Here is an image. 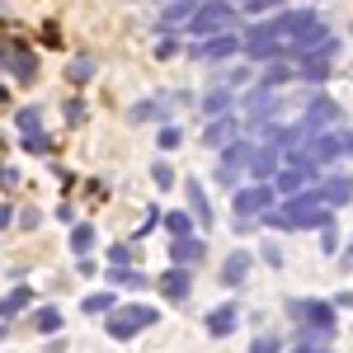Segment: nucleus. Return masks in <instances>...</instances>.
<instances>
[{
	"label": "nucleus",
	"instance_id": "nucleus-11",
	"mask_svg": "<svg viewBox=\"0 0 353 353\" xmlns=\"http://www.w3.org/2000/svg\"><path fill=\"white\" fill-rule=\"evenodd\" d=\"M325 198V208H339V203H349L353 198V179H325V189H316Z\"/></svg>",
	"mask_w": 353,
	"mask_h": 353
},
{
	"label": "nucleus",
	"instance_id": "nucleus-29",
	"mask_svg": "<svg viewBox=\"0 0 353 353\" xmlns=\"http://www.w3.org/2000/svg\"><path fill=\"white\" fill-rule=\"evenodd\" d=\"M19 128H24V132H38V109H24V113H19Z\"/></svg>",
	"mask_w": 353,
	"mask_h": 353
},
{
	"label": "nucleus",
	"instance_id": "nucleus-14",
	"mask_svg": "<svg viewBox=\"0 0 353 353\" xmlns=\"http://www.w3.org/2000/svg\"><path fill=\"white\" fill-rule=\"evenodd\" d=\"M273 165H278V156H273V146H269V151L250 156V165H245V170H250L254 179H273Z\"/></svg>",
	"mask_w": 353,
	"mask_h": 353
},
{
	"label": "nucleus",
	"instance_id": "nucleus-12",
	"mask_svg": "<svg viewBox=\"0 0 353 353\" xmlns=\"http://www.w3.org/2000/svg\"><path fill=\"white\" fill-rule=\"evenodd\" d=\"M245 273H250V254H245V250H236V254L226 259L221 278H226V288H236V283H245Z\"/></svg>",
	"mask_w": 353,
	"mask_h": 353
},
{
	"label": "nucleus",
	"instance_id": "nucleus-10",
	"mask_svg": "<svg viewBox=\"0 0 353 353\" xmlns=\"http://www.w3.org/2000/svg\"><path fill=\"white\" fill-rule=\"evenodd\" d=\"M161 292L170 301H184V297H189V269H170L161 278Z\"/></svg>",
	"mask_w": 353,
	"mask_h": 353
},
{
	"label": "nucleus",
	"instance_id": "nucleus-7",
	"mask_svg": "<svg viewBox=\"0 0 353 353\" xmlns=\"http://www.w3.org/2000/svg\"><path fill=\"white\" fill-rule=\"evenodd\" d=\"M236 321H241V311H236V301H221L217 311H208V334H231L236 330Z\"/></svg>",
	"mask_w": 353,
	"mask_h": 353
},
{
	"label": "nucleus",
	"instance_id": "nucleus-32",
	"mask_svg": "<svg viewBox=\"0 0 353 353\" xmlns=\"http://www.w3.org/2000/svg\"><path fill=\"white\" fill-rule=\"evenodd\" d=\"M5 99H10V94H5V85H0V104H5Z\"/></svg>",
	"mask_w": 353,
	"mask_h": 353
},
{
	"label": "nucleus",
	"instance_id": "nucleus-9",
	"mask_svg": "<svg viewBox=\"0 0 353 353\" xmlns=\"http://www.w3.org/2000/svg\"><path fill=\"white\" fill-rule=\"evenodd\" d=\"M245 165H250V146L236 141V146L226 151V161H221V179H226V184H236V174H241Z\"/></svg>",
	"mask_w": 353,
	"mask_h": 353
},
{
	"label": "nucleus",
	"instance_id": "nucleus-21",
	"mask_svg": "<svg viewBox=\"0 0 353 353\" xmlns=\"http://www.w3.org/2000/svg\"><path fill=\"white\" fill-rule=\"evenodd\" d=\"M189 203H193V212H198V221H212V212H208V193L198 189V179L189 184Z\"/></svg>",
	"mask_w": 353,
	"mask_h": 353
},
{
	"label": "nucleus",
	"instance_id": "nucleus-26",
	"mask_svg": "<svg viewBox=\"0 0 353 353\" xmlns=\"http://www.w3.org/2000/svg\"><path fill=\"white\" fill-rule=\"evenodd\" d=\"M14 71H19V76H33V57H28V48H14Z\"/></svg>",
	"mask_w": 353,
	"mask_h": 353
},
{
	"label": "nucleus",
	"instance_id": "nucleus-13",
	"mask_svg": "<svg viewBox=\"0 0 353 353\" xmlns=\"http://www.w3.org/2000/svg\"><path fill=\"white\" fill-rule=\"evenodd\" d=\"M28 301H33V292H28V288H14L10 297H0V316H5V321H10V316H19Z\"/></svg>",
	"mask_w": 353,
	"mask_h": 353
},
{
	"label": "nucleus",
	"instance_id": "nucleus-4",
	"mask_svg": "<svg viewBox=\"0 0 353 353\" xmlns=\"http://www.w3.org/2000/svg\"><path fill=\"white\" fill-rule=\"evenodd\" d=\"M231 24V10L226 5H203V10H193V33H217V28Z\"/></svg>",
	"mask_w": 353,
	"mask_h": 353
},
{
	"label": "nucleus",
	"instance_id": "nucleus-23",
	"mask_svg": "<svg viewBox=\"0 0 353 353\" xmlns=\"http://www.w3.org/2000/svg\"><path fill=\"white\" fill-rule=\"evenodd\" d=\"M71 245L81 250V259H85V250L94 245V226H90V221H85V226H76V231H71Z\"/></svg>",
	"mask_w": 353,
	"mask_h": 353
},
{
	"label": "nucleus",
	"instance_id": "nucleus-33",
	"mask_svg": "<svg viewBox=\"0 0 353 353\" xmlns=\"http://www.w3.org/2000/svg\"><path fill=\"white\" fill-rule=\"evenodd\" d=\"M0 184H5V170H0Z\"/></svg>",
	"mask_w": 353,
	"mask_h": 353
},
{
	"label": "nucleus",
	"instance_id": "nucleus-5",
	"mask_svg": "<svg viewBox=\"0 0 353 353\" xmlns=\"http://www.w3.org/2000/svg\"><path fill=\"white\" fill-rule=\"evenodd\" d=\"M170 254H174V264H179V269H189V264H203L208 245H203V241H193V236H174Z\"/></svg>",
	"mask_w": 353,
	"mask_h": 353
},
{
	"label": "nucleus",
	"instance_id": "nucleus-1",
	"mask_svg": "<svg viewBox=\"0 0 353 353\" xmlns=\"http://www.w3.org/2000/svg\"><path fill=\"white\" fill-rule=\"evenodd\" d=\"M330 208L321 193H288V203L269 212V226H325Z\"/></svg>",
	"mask_w": 353,
	"mask_h": 353
},
{
	"label": "nucleus",
	"instance_id": "nucleus-27",
	"mask_svg": "<svg viewBox=\"0 0 353 353\" xmlns=\"http://www.w3.org/2000/svg\"><path fill=\"white\" fill-rule=\"evenodd\" d=\"M90 76H94V61H90V57L71 61V81H90Z\"/></svg>",
	"mask_w": 353,
	"mask_h": 353
},
{
	"label": "nucleus",
	"instance_id": "nucleus-2",
	"mask_svg": "<svg viewBox=\"0 0 353 353\" xmlns=\"http://www.w3.org/2000/svg\"><path fill=\"white\" fill-rule=\"evenodd\" d=\"M156 325V306H118L109 316V334L113 339H132L137 330Z\"/></svg>",
	"mask_w": 353,
	"mask_h": 353
},
{
	"label": "nucleus",
	"instance_id": "nucleus-24",
	"mask_svg": "<svg viewBox=\"0 0 353 353\" xmlns=\"http://www.w3.org/2000/svg\"><path fill=\"white\" fill-rule=\"evenodd\" d=\"M189 212H170V217H165V231H170V236H189Z\"/></svg>",
	"mask_w": 353,
	"mask_h": 353
},
{
	"label": "nucleus",
	"instance_id": "nucleus-30",
	"mask_svg": "<svg viewBox=\"0 0 353 353\" xmlns=\"http://www.w3.org/2000/svg\"><path fill=\"white\" fill-rule=\"evenodd\" d=\"M109 259H113V264H128V259H132V250H128V245H113Z\"/></svg>",
	"mask_w": 353,
	"mask_h": 353
},
{
	"label": "nucleus",
	"instance_id": "nucleus-25",
	"mask_svg": "<svg viewBox=\"0 0 353 353\" xmlns=\"http://www.w3.org/2000/svg\"><path fill=\"white\" fill-rule=\"evenodd\" d=\"M250 353H283V339H278V334H259V339L250 344Z\"/></svg>",
	"mask_w": 353,
	"mask_h": 353
},
{
	"label": "nucleus",
	"instance_id": "nucleus-18",
	"mask_svg": "<svg viewBox=\"0 0 353 353\" xmlns=\"http://www.w3.org/2000/svg\"><path fill=\"white\" fill-rule=\"evenodd\" d=\"M334 104H330V99H316V104H311V113H306V128H311V132H316V128H321V123H330V118H334Z\"/></svg>",
	"mask_w": 353,
	"mask_h": 353
},
{
	"label": "nucleus",
	"instance_id": "nucleus-8",
	"mask_svg": "<svg viewBox=\"0 0 353 353\" xmlns=\"http://www.w3.org/2000/svg\"><path fill=\"white\" fill-rule=\"evenodd\" d=\"M306 179H316V165L306 170V165H288V170H278V193H301Z\"/></svg>",
	"mask_w": 353,
	"mask_h": 353
},
{
	"label": "nucleus",
	"instance_id": "nucleus-16",
	"mask_svg": "<svg viewBox=\"0 0 353 353\" xmlns=\"http://www.w3.org/2000/svg\"><path fill=\"white\" fill-rule=\"evenodd\" d=\"M292 353H330V334H325V330H316V339H311V330H301V344Z\"/></svg>",
	"mask_w": 353,
	"mask_h": 353
},
{
	"label": "nucleus",
	"instance_id": "nucleus-15",
	"mask_svg": "<svg viewBox=\"0 0 353 353\" xmlns=\"http://www.w3.org/2000/svg\"><path fill=\"white\" fill-rule=\"evenodd\" d=\"M330 57H334V43H325V52L306 57V61H301V71H306V76H316V81H321V76H325V71H330Z\"/></svg>",
	"mask_w": 353,
	"mask_h": 353
},
{
	"label": "nucleus",
	"instance_id": "nucleus-3",
	"mask_svg": "<svg viewBox=\"0 0 353 353\" xmlns=\"http://www.w3.org/2000/svg\"><path fill=\"white\" fill-rule=\"evenodd\" d=\"M292 316L306 321V330H325V334H334V306H325V301H292Z\"/></svg>",
	"mask_w": 353,
	"mask_h": 353
},
{
	"label": "nucleus",
	"instance_id": "nucleus-17",
	"mask_svg": "<svg viewBox=\"0 0 353 353\" xmlns=\"http://www.w3.org/2000/svg\"><path fill=\"white\" fill-rule=\"evenodd\" d=\"M226 52H236V38H212V43L198 48V61H212V57H226Z\"/></svg>",
	"mask_w": 353,
	"mask_h": 353
},
{
	"label": "nucleus",
	"instance_id": "nucleus-19",
	"mask_svg": "<svg viewBox=\"0 0 353 353\" xmlns=\"http://www.w3.org/2000/svg\"><path fill=\"white\" fill-rule=\"evenodd\" d=\"M33 325L43 330V334H57V330H61V311H57V306H43V311L33 316Z\"/></svg>",
	"mask_w": 353,
	"mask_h": 353
},
{
	"label": "nucleus",
	"instance_id": "nucleus-20",
	"mask_svg": "<svg viewBox=\"0 0 353 353\" xmlns=\"http://www.w3.org/2000/svg\"><path fill=\"white\" fill-rule=\"evenodd\" d=\"M231 132H236V123H231V118H217V123L208 128V146H221V141H231Z\"/></svg>",
	"mask_w": 353,
	"mask_h": 353
},
{
	"label": "nucleus",
	"instance_id": "nucleus-28",
	"mask_svg": "<svg viewBox=\"0 0 353 353\" xmlns=\"http://www.w3.org/2000/svg\"><path fill=\"white\" fill-rule=\"evenodd\" d=\"M151 174H156V184H161V189H170V184H174V170H170V165H156V170H151Z\"/></svg>",
	"mask_w": 353,
	"mask_h": 353
},
{
	"label": "nucleus",
	"instance_id": "nucleus-6",
	"mask_svg": "<svg viewBox=\"0 0 353 353\" xmlns=\"http://www.w3.org/2000/svg\"><path fill=\"white\" fill-rule=\"evenodd\" d=\"M269 203H273V189H269V184H259V189H241L231 208H236L241 217H250V212H259V208H269Z\"/></svg>",
	"mask_w": 353,
	"mask_h": 353
},
{
	"label": "nucleus",
	"instance_id": "nucleus-31",
	"mask_svg": "<svg viewBox=\"0 0 353 353\" xmlns=\"http://www.w3.org/2000/svg\"><path fill=\"white\" fill-rule=\"evenodd\" d=\"M226 99H231V94H212V99H208V113H221V109H226Z\"/></svg>",
	"mask_w": 353,
	"mask_h": 353
},
{
	"label": "nucleus",
	"instance_id": "nucleus-22",
	"mask_svg": "<svg viewBox=\"0 0 353 353\" xmlns=\"http://www.w3.org/2000/svg\"><path fill=\"white\" fill-rule=\"evenodd\" d=\"M99 311H113V292H94V297H85V316H99Z\"/></svg>",
	"mask_w": 353,
	"mask_h": 353
}]
</instances>
